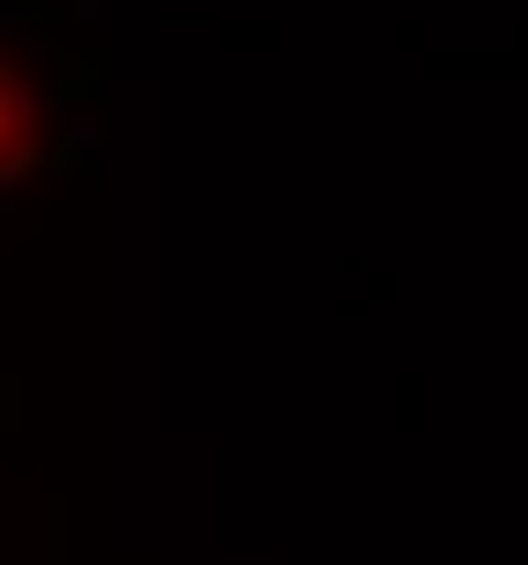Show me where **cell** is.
I'll list each match as a JSON object with an SVG mask.
<instances>
[{"instance_id":"cell-1","label":"cell","mask_w":528,"mask_h":565,"mask_svg":"<svg viewBox=\"0 0 528 565\" xmlns=\"http://www.w3.org/2000/svg\"><path fill=\"white\" fill-rule=\"evenodd\" d=\"M37 154H44V110L30 96V82L0 60V184H15Z\"/></svg>"}]
</instances>
